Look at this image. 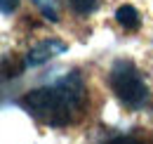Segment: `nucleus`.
<instances>
[{"label":"nucleus","instance_id":"obj_1","mask_svg":"<svg viewBox=\"0 0 153 144\" xmlns=\"http://www.w3.org/2000/svg\"><path fill=\"white\" fill-rule=\"evenodd\" d=\"M19 104L31 118H36L42 125L64 128L68 123H76L85 113L87 90L82 76L78 71H71L64 78L54 80L52 85H42L26 92L19 99Z\"/></svg>","mask_w":153,"mask_h":144},{"label":"nucleus","instance_id":"obj_2","mask_svg":"<svg viewBox=\"0 0 153 144\" xmlns=\"http://www.w3.org/2000/svg\"><path fill=\"white\" fill-rule=\"evenodd\" d=\"M108 80H111V90L115 92V97L127 109H141L146 104L149 88L144 83V76L139 73V69L134 66L132 62L118 59L113 66H111Z\"/></svg>","mask_w":153,"mask_h":144},{"label":"nucleus","instance_id":"obj_3","mask_svg":"<svg viewBox=\"0 0 153 144\" xmlns=\"http://www.w3.org/2000/svg\"><path fill=\"white\" fill-rule=\"evenodd\" d=\"M66 52V43H61L59 38H47V40H40L36 43L28 52H26V62L24 66H40L45 62H50L52 57Z\"/></svg>","mask_w":153,"mask_h":144},{"label":"nucleus","instance_id":"obj_4","mask_svg":"<svg viewBox=\"0 0 153 144\" xmlns=\"http://www.w3.org/2000/svg\"><path fill=\"white\" fill-rule=\"evenodd\" d=\"M115 21H118L123 28L134 31V28L139 26V12L134 10L132 5H120V7L115 10Z\"/></svg>","mask_w":153,"mask_h":144},{"label":"nucleus","instance_id":"obj_5","mask_svg":"<svg viewBox=\"0 0 153 144\" xmlns=\"http://www.w3.org/2000/svg\"><path fill=\"white\" fill-rule=\"evenodd\" d=\"M68 5H71V10L76 14L87 17V14H92L97 7H99V0H68Z\"/></svg>","mask_w":153,"mask_h":144},{"label":"nucleus","instance_id":"obj_6","mask_svg":"<svg viewBox=\"0 0 153 144\" xmlns=\"http://www.w3.org/2000/svg\"><path fill=\"white\" fill-rule=\"evenodd\" d=\"M36 7L40 10V14L50 21H57L59 14H57V0H33Z\"/></svg>","mask_w":153,"mask_h":144},{"label":"nucleus","instance_id":"obj_7","mask_svg":"<svg viewBox=\"0 0 153 144\" xmlns=\"http://www.w3.org/2000/svg\"><path fill=\"white\" fill-rule=\"evenodd\" d=\"M106 144H144V142H139L134 137H113V140H108Z\"/></svg>","mask_w":153,"mask_h":144},{"label":"nucleus","instance_id":"obj_8","mask_svg":"<svg viewBox=\"0 0 153 144\" xmlns=\"http://www.w3.org/2000/svg\"><path fill=\"white\" fill-rule=\"evenodd\" d=\"M17 5H19V0H2V14L14 12V10H17Z\"/></svg>","mask_w":153,"mask_h":144}]
</instances>
